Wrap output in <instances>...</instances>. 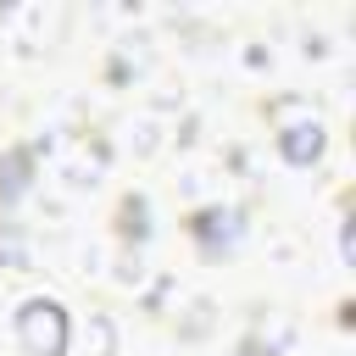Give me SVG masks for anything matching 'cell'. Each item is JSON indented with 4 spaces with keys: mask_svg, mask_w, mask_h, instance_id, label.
<instances>
[{
    "mask_svg": "<svg viewBox=\"0 0 356 356\" xmlns=\"http://www.w3.org/2000/svg\"><path fill=\"white\" fill-rule=\"evenodd\" d=\"M17 339L28 356H61L67 350V317L56 300H28L17 312Z\"/></svg>",
    "mask_w": 356,
    "mask_h": 356,
    "instance_id": "6da1fadb",
    "label": "cell"
},
{
    "mask_svg": "<svg viewBox=\"0 0 356 356\" xmlns=\"http://www.w3.org/2000/svg\"><path fill=\"white\" fill-rule=\"evenodd\" d=\"M317 150H323V128H317V122H300V128L284 134V156H289V161H312Z\"/></svg>",
    "mask_w": 356,
    "mask_h": 356,
    "instance_id": "7a4b0ae2",
    "label": "cell"
}]
</instances>
